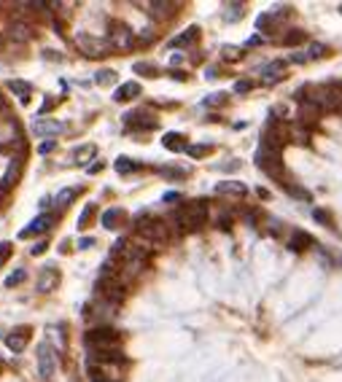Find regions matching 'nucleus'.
Returning a JSON list of instances; mask_svg holds the SVG:
<instances>
[{"label":"nucleus","instance_id":"nucleus-1","mask_svg":"<svg viewBox=\"0 0 342 382\" xmlns=\"http://www.w3.org/2000/svg\"><path fill=\"white\" fill-rule=\"evenodd\" d=\"M256 167L261 170V173H267L272 180H278L280 186H286L288 183V178H286V167H283V154L278 148H270V146H259V151H256Z\"/></svg>","mask_w":342,"mask_h":382},{"label":"nucleus","instance_id":"nucleus-2","mask_svg":"<svg viewBox=\"0 0 342 382\" xmlns=\"http://www.w3.org/2000/svg\"><path fill=\"white\" fill-rule=\"evenodd\" d=\"M84 342H87L89 352L119 350V345H121V331L111 329V326H97V329H89V331H87V337H84Z\"/></svg>","mask_w":342,"mask_h":382},{"label":"nucleus","instance_id":"nucleus-3","mask_svg":"<svg viewBox=\"0 0 342 382\" xmlns=\"http://www.w3.org/2000/svg\"><path fill=\"white\" fill-rule=\"evenodd\" d=\"M138 234L148 242H167L170 224L162 221V218H138Z\"/></svg>","mask_w":342,"mask_h":382},{"label":"nucleus","instance_id":"nucleus-4","mask_svg":"<svg viewBox=\"0 0 342 382\" xmlns=\"http://www.w3.org/2000/svg\"><path fill=\"white\" fill-rule=\"evenodd\" d=\"M97 296L106 299L108 304H121L124 299V285L119 278H100L97 280Z\"/></svg>","mask_w":342,"mask_h":382},{"label":"nucleus","instance_id":"nucleus-5","mask_svg":"<svg viewBox=\"0 0 342 382\" xmlns=\"http://www.w3.org/2000/svg\"><path fill=\"white\" fill-rule=\"evenodd\" d=\"M54 369H57V352L51 350L49 342H41L38 345V374H41V379H51Z\"/></svg>","mask_w":342,"mask_h":382},{"label":"nucleus","instance_id":"nucleus-6","mask_svg":"<svg viewBox=\"0 0 342 382\" xmlns=\"http://www.w3.org/2000/svg\"><path fill=\"white\" fill-rule=\"evenodd\" d=\"M124 127L129 132H148V129H156V119L148 111H129L124 113Z\"/></svg>","mask_w":342,"mask_h":382},{"label":"nucleus","instance_id":"nucleus-7","mask_svg":"<svg viewBox=\"0 0 342 382\" xmlns=\"http://www.w3.org/2000/svg\"><path fill=\"white\" fill-rule=\"evenodd\" d=\"M75 43L81 46V51L87 54V57H106L111 54V43L108 41H102V38H94V35H87V33H81V35H75Z\"/></svg>","mask_w":342,"mask_h":382},{"label":"nucleus","instance_id":"nucleus-8","mask_svg":"<svg viewBox=\"0 0 342 382\" xmlns=\"http://www.w3.org/2000/svg\"><path fill=\"white\" fill-rule=\"evenodd\" d=\"M108 43H111V49H121V51H127L135 46V35H132V30L127 24H119V22H113L111 24V38H108Z\"/></svg>","mask_w":342,"mask_h":382},{"label":"nucleus","instance_id":"nucleus-9","mask_svg":"<svg viewBox=\"0 0 342 382\" xmlns=\"http://www.w3.org/2000/svg\"><path fill=\"white\" fill-rule=\"evenodd\" d=\"M57 224V215L51 213H43V215H38L30 221V226H24L22 232H19V237H33V234H43V232H49V229Z\"/></svg>","mask_w":342,"mask_h":382},{"label":"nucleus","instance_id":"nucleus-10","mask_svg":"<svg viewBox=\"0 0 342 382\" xmlns=\"http://www.w3.org/2000/svg\"><path fill=\"white\" fill-rule=\"evenodd\" d=\"M62 129H65V124L57 119H35L33 121V135H38V138H54Z\"/></svg>","mask_w":342,"mask_h":382},{"label":"nucleus","instance_id":"nucleus-11","mask_svg":"<svg viewBox=\"0 0 342 382\" xmlns=\"http://www.w3.org/2000/svg\"><path fill=\"white\" fill-rule=\"evenodd\" d=\"M283 75H286V62L283 60H272L261 68V81L264 84H275V81H280Z\"/></svg>","mask_w":342,"mask_h":382},{"label":"nucleus","instance_id":"nucleus-12","mask_svg":"<svg viewBox=\"0 0 342 382\" xmlns=\"http://www.w3.org/2000/svg\"><path fill=\"white\" fill-rule=\"evenodd\" d=\"M57 285H60V272L54 269V266H43L41 269V278H38V291L41 293H49L54 291Z\"/></svg>","mask_w":342,"mask_h":382},{"label":"nucleus","instance_id":"nucleus-13","mask_svg":"<svg viewBox=\"0 0 342 382\" xmlns=\"http://www.w3.org/2000/svg\"><path fill=\"white\" fill-rule=\"evenodd\" d=\"M27 342H30V329H27V326L16 329V331H11V334L6 337L8 350H14V352H22V350L27 347Z\"/></svg>","mask_w":342,"mask_h":382},{"label":"nucleus","instance_id":"nucleus-14","mask_svg":"<svg viewBox=\"0 0 342 382\" xmlns=\"http://www.w3.org/2000/svg\"><path fill=\"white\" fill-rule=\"evenodd\" d=\"M216 194H229V197H245L248 194V186L240 183V180H221L216 186Z\"/></svg>","mask_w":342,"mask_h":382},{"label":"nucleus","instance_id":"nucleus-15","mask_svg":"<svg viewBox=\"0 0 342 382\" xmlns=\"http://www.w3.org/2000/svg\"><path fill=\"white\" fill-rule=\"evenodd\" d=\"M140 94V84L135 81H127V84H121V87L116 89V94H113V100L116 102H129V100H135Z\"/></svg>","mask_w":342,"mask_h":382},{"label":"nucleus","instance_id":"nucleus-16","mask_svg":"<svg viewBox=\"0 0 342 382\" xmlns=\"http://www.w3.org/2000/svg\"><path fill=\"white\" fill-rule=\"evenodd\" d=\"M297 116H299V121H302V124H305V121H307V124L318 121V116H321V105H318V102H307V100H305V102L299 105Z\"/></svg>","mask_w":342,"mask_h":382},{"label":"nucleus","instance_id":"nucleus-17","mask_svg":"<svg viewBox=\"0 0 342 382\" xmlns=\"http://www.w3.org/2000/svg\"><path fill=\"white\" fill-rule=\"evenodd\" d=\"M124 218H127V213L121 207H111V210L102 213V226L106 229H119L121 224H124Z\"/></svg>","mask_w":342,"mask_h":382},{"label":"nucleus","instance_id":"nucleus-18","mask_svg":"<svg viewBox=\"0 0 342 382\" xmlns=\"http://www.w3.org/2000/svg\"><path fill=\"white\" fill-rule=\"evenodd\" d=\"M178 11V3H148V14L151 16H156V19H167V16H173Z\"/></svg>","mask_w":342,"mask_h":382},{"label":"nucleus","instance_id":"nucleus-19","mask_svg":"<svg viewBox=\"0 0 342 382\" xmlns=\"http://www.w3.org/2000/svg\"><path fill=\"white\" fill-rule=\"evenodd\" d=\"M162 146H165L167 151H175V154H178V151H186V148H189V146H186V138L180 135V132H167V135L162 138Z\"/></svg>","mask_w":342,"mask_h":382},{"label":"nucleus","instance_id":"nucleus-20","mask_svg":"<svg viewBox=\"0 0 342 382\" xmlns=\"http://www.w3.org/2000/svg\"><path fill=\"white\" fill-rule=\"evenodd\" d=\"M310 245H312V237H310V234H305V232H299V229H297V232L291 234V240H288V248H291L294 253H302V251H307Z\"/></svg>","mask_w":342,"mask_h":382},{"label":"nucleus","instance_id":"nucleus-21","mask_svg":"<svg viewBox=\"0 0 342 382\" xmlns=\"http://www.w3.org/2000/svg\"><path fill=\"white\" fill-rule=\"evenodd\" d=\"M22 156H14V161L8 165V170H6V175H3V191L6 188H11L14 183H16V178H19V170H22Z\"/></svg>","mask_w":342,"mask_h":382},{"label":"nucleus","instance_id":"nucleus-22","mask_svg":"<svg viewBox=\"0 0 342 382\" xmlns=\"http://www.w3.org/2000/svg\"><path fill=\"white\" fill-rule=\"evenodd\" d=\"M8 35H11L14 38V41H30V38H33V27L30 24H27V22H14L11 27H8Z\"/></svg>","mask_w":342,"mask_h":382},{"label":"nucleus","instance_id":"nucleus-23","mask_svg":"<svg viewBox=\"0 0 342 382\" xmlns=\"http://www.w3.org/2000/svg\"><path fill=\"white\" fill-rule=\"evenodd\" d=\"M199 38V27H189L186 33H180V35H175L173 41H170V46L173 49H180V46H192L194 41Z\"/></svg>","mask_w":342,"mask_h":382},{"label":"nucleus","instance_id":"nucleus-24","mask_svg":"<svg viewBox=\"0 0 342 382\" xmlns=\"http://www.w3.org/2000/svg\"><path fill=\"white\" fill-rule=\"evenodd\" d=\"M8 89H11V92H14V94H16V97L22 100V102H30V92H33V87H30L27 81L11 78V81H8Z\"/></svg>","mask_w":342,"mask_h":382},{"label":"nucleus","instance_id":"nucleus-25","mask_svg":"<svg viewBox=\"0 0 342 382\" xmlns=\"http://www.w3.org/2000/svg\"><path fill=\"white\" fill-rule=\"evenodd\" d=\"M302 41H305V30H297V27H291L288 33L280 35V43L283 46H299Z\"/></svg>","mask_w":342,"mask_h":382},{"label":"nucleus","instance_id":"nucleus-26","mask_svg":"<svg viewBox=\"0 0 342 382\" xmlns=\"http://www.w3.org/2000/svg\"><path fill=\"white\" fill-rule=\"evenodd\" d=\"M78 194H81V188H75V186H70V188H62L60 194L54 197V202H57V205H62V207H68V205L73 202V199L78 197Z\"/></svg>","mask_w":342,"mask_h":382},{"label":"nucleus","instance_id":"nucleus-27","mask_svg":"<svg viewBox=\"0 0 342 382\" xmlns=\"http://www.w3.org/2000/svg\"><path fill=\"white\" fill-rule=\"evenodd\" d=\"M113 167H116V173H119V175H129V173H135V170H138L140 165H138V161H132V159H127V156H119Z\"/></svg>","mask_w":342,"mask_h":382},{"label":"nucleus","instance_id":"nucleus-28","mask_svg":"<svg viewBox=\"0 0 342 382\" xmlns=\"http://www.w3.org/2000/svg\"><path fill=\"white\" fill-rule=\"evenodd\" d=\"M94 151H97V148H94V146H92V143H87V146H81V148H75V151H73V154H70V159H73V161H78V165H84V161H87L89 156H94Z\"/></svg>","mask_w":342,"mask_h":382},{"label":"nucleus","instance_id":"nucleus-29","mask_svg":"<svg viewBox=\"0 0 342 382\" xmlns=\"http://www.w3.org/2000/svg\"><path fill=\"white\" fill-rule=\"evenodd\" d=\"M286 191L294 197V199H302V202H310V191L307 188H302L299 183H294V180H288L286 183Z\"/></svg>","mask_w":342,"mask_h":382},{"label":"nucleus","instance_id":"nucleus-30","mask_svg":"<svg viewBox=\"0 0 342 382\" xmlns=\"http://www.w3.org/2000/svg\"><path fill=\"white\" fill-rule=\"evenodd\" d=\"M116 81V70H97L94 73V84H100V87H108V84H113Z\"/></svg>","mask_w":342,"mask_h":382},{"label":"nucleus","instance_id":"nucleus-31","mask_svg":"<svg viewBox=\"0 0 342 382\" xmlns=\"http://www.w3.org/2000/svg\"><path fill=\"white\" fill-rule=\"evenodd\" d=\"M159 175L170 178V180H180V178H186V170H180V167H159Z\"/></svg>","mask_w":342,"mask_h":382},{"label":"nucleus","instance_id":"nucleus-32","mask_svg":"<svg viewBox=\"0 0 342 382\" xmlns=\"http://www.w3.org/2000/svg\"><path fill=\"white\" fill-rule=\"evenodd\" d=\"M92 215H94V205L89 202L87 207L81 210V215H78V221H75V226H78V229H87V226H89V221H92Z\"/></svg>","mask_w":342,"mask_h":382},{"label":"nucleus","instance_id":"nucleus-33","mask_svg":"<svg viewBox=\"0 0 342 382\" xmlns=\"http://www.w3.org/2000/svg\"><path fill=\"white\" fill-rule=\"evenodd\" d=\"M186 151H189V156L199 159V156H207V154H211V151H213V146H207V143H199V146H189Z\"/></svg>","mask_w":342,"mask_h":382},{"label":"nucleus","instance_id":"nucleus-34","mask_svg":"<svg viewBox=\"0 0 342 382\" xmlns=\"http://www.w3.org/2000/svg\"><path fill=\"white\" fill-rule=\"evenodd\" d=\"M226 100H229V97H226V92H216V94H207L202 102L207 105V108H216V105H224Z\"/></svg>","mask_w":342,"mask_h":382},{"label":"nucleus","instance_id":"nucleus-35","mask_svg":"<svg viewBox=\"0 0 342 382\" xmlns=\"http://www.w3.org/2000/svg\"><path fill=\"white\" fill-rule=\"evenodd\" d=\"M240 16H243V3H229V6H226L224 19H229V22H234V19H240Z\"/></svg>","mask_w":342,"mask_h":382},{"label":"nucleus","instance_id":"nucleus-36","mask_svg":"<svg viewBox=\"0 0 342 382\" xmlns=\"http://www.w3.org/2000/svg\"><path fill=\"white\" fill-rule=\"evenodd\" d=\"M135 73H140V75H159V70H156V65H151V62H135Z\"/></svg>","mask_w":342,"mask_h":382},{"label":"nucleus","instance_id":"nucleus-37","mask_svg":"<svg viewBox=\"0 0 342 382\" xmlns=\"http://www.w3.org/2000/svg\"><path fill=\"white\" fill-rule=\"evenodd\" d=\"M324 54H329V49H326L324 43H310V49H307V57H310V60H321Z\"/></svg>","mask_w":342,"mask_h":382},{"label":"nucleus","instance_id":"nucleus-38","mask_svg":"<svg viewBox=\"0 0 342 382\" xmlns=\"http://www.w3.org/2000/svg\"><path fill=\"white\" fill-rule=\"evenodd\" d=\"M24 278H27V272H24V269H16L14 275H8L3 285H6V288H14V285H19V283H22Z\"/></svg>","mask_w":342,"mask_h":382},{"label":"nucleus","instance_id":"nucleus-39","mask_svg":"<svg viewBox=\"0 0 342 382\" xmlns=\"http://www.w3.org/2000/svg\"><path fill=\"white\" fill-rule=\"evenodd\" d=\"M221 57H224V60H240L243 51L237 49V46H224V49H221Z\"/></svg>","mask_w":342,"mask_h":382},{"label":"nucleus","instance_id":"nucleus-40","mask_svg":"<svg viewBox=\"0 0 342 382\" xmlns=\"http://www.w3.org/2000/svg\"><path fill=\"white\" fill-rule=\"evenodd\" d=\"M11 253H14V245L11 242H0V266L11 259Z\"/></svg>","mask_w":342,"mask_h":382},{"label":"nucleus","instance_id":"nucleus-41","mask_svg":"<svg viewBox=\"0 0 342 382\" xmlns=\"http://www.w3.org/2000/svg\"><path fill=\"white\" fill-rule=\"evenodd\" d=\"M251 89H253V81H245L243 78V81L234 84V92H251Z\"/></svg>","mask_w":342,"mask_h":382},{"label":"nucleus","instance_id":"nucleus-42","mask_svg":"<svg viewBox=\"0 0 342 382\" xmlns=\"http://www.w3.org/2000/svg\"><path fill=\"white\" fill-rule=\"evenodd\" d=\"M312 218H315V221H321V224H331V215L324 213V210H315V213H312Z\"/></svg>","mask_w":342,"mask_h":382},{"label":"nucleus","instance_id":"nucleus-43","mask_svg":"<svg viewBox=\"0 0 342 382\" xmlns=\"http://www.w3.org/2000/svg\"><path fill=\"white\" fill-rule=\"evenodd\" d=\"M46 248H49V242H38V245L30 248V253L33 256H41V253H46Z\"/></svg>","mask_w":342,"mask_h":382},{"label":"nucleus","instance_id":"nucleus-44","mask_svg":"<svg viewBox=\"0 0 342 382\" xmlns=\"http://www.w3.org/2000/svg\"><path fill=\"white\" fill-rule=\"evenodd\" d=\"M54 146H57V143H54V140H46V143H43V146H41V148H38V154H51V151H54Z\"/></svg>","mask_w":342,"mask_h":382},{"label":"nucleus","instance_id":"nucleus-45","mask_svg":"<svg viewBox=\"0 0 342 382\" xmlns=\"http://www.w3.org/2000/svg\"><path fill=\"white\" fill-rule=\"evenodd\" d=\"M310 57L307 54H302V51H297V54H291V62H297V65H302V62H307Z\"/></svg>","mask_w":342,"mask_h":382},{"label":"nucleus","instance_id":"nucleus-46","mask_svg":"<svg viewBox=\"0 0 342 382\" xmlns=\"http://www.w3.org/2000/svg\"><path fill=\"white\" fill-rule=\"evenodd\" d=\"M165 202H170V205L180 202V194H175V191H167V194H165Z\"/></svg>","mask_w":342,"mask_h":382},{"label":"nucleus","instance_id":"nucleus-47","mask_svg":"<svg viewBox=\"0 0 342 382\" xmlns=\"http://www.w3.org/2000/svg\"><path fill=\"white\" fill-rule=\"evenodd\" d=\"M92 245H94L92 237H84V240H78V248H81V251H87V248H92Z\"/></svg>","mask_w":342,"mask_h":382},{"label":"nucleus","instance_id":"nucleus-48","mask_svg":"<svg viewBox=\"0 0 342 382\" xmlns=\"http://www.w3.org/2000/svg\"><path fill=\"white\" fill-rule=\"evenodd\" d=\"M240 167V161H224L221 165V170H226V173H232V170H237Z\"/></svg>","mask_w":342,"mask_h":382},{"label":"nucleus","instance_id":"nucleus-49","mask_svg":"<svg viewBox=\"0 0 342 382\" xmlns=\"http://www.w3.org/2000/svg\"><path fill=\"white\" fill-rule=\"evenodd\" d=\"M100 170H102V161H94V165H89L87 173H89V175H94V173H100Z\"/></svg>","mask_w":342,"mask_h":382},{"label":"nucleus","instance_id":"nucleus-50","mask_svg":"<svg viewBox=\"0 0 342 382\" xmlns=\"http://www.w3.org/2000/svg\"><path fill=\"white\" fill-rule=\"evenodd\" d=\"M261 43V35H253V38H248V46H259Z\"/></svg>","mask_w":342,"mask_h":382}]
</instances>
